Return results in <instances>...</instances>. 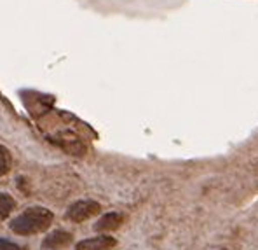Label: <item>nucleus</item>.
I'll list each match as a JSON object with an SVG mask.
<instances>
[{"label":"nucleus","instance_id":"obj_6","mask_svg":"<svg viewBox=\"0 0 258 250\" xmlns=\"http://www.w3.org/2000/svg\"><path fill=\"white\" fill-rule=\"evenodd\" d=\"M14 207H16V202L13 199V196L2 192V194H0V221L9 217L11 212L14 210Z\"/></svg>","mask_w":258,"mask_h":250},{"label":"nucleus","instance_id":"obj_8","mask_svg":"<svg viewBox=\"0 0 258 250\" xmlns=\"http://www.w3.org/2000/svg\"><path fill=\"white\" fill-rule=\"evenodd\" d=\"M0 250H25V248L20 247L18 243H14V241H9V240H4V238H0Z\"/></svg>","mask_w":258,"mask_h":250},{"label":"nucleus","instance_id":"obj_1","mask_svg":"<svg viewBox=\"0 0 258 250\" xmlns=\"http://www.w3.org/2000/svg\"><path fill=\"white\" fill-rule=\"evenodd\" d=\"M52 221H54V215L51 210L44 207H30L11 222V229L21 236H32L49 229Z\"/></svg>","mask_w":258,"mask_h":250},{"label":"nucleus","instance_id":"obj_4","mask_svg":"<svg viewBox=\"0 0 258 250\" xmlns=\"http://www.w3.org/2000/svg\"><path fill=\"white\" fill-rule=\"evenodd\" d=\"M124 222V215L119 212H108L103 217L98 219V222L94 224V231L98 233H107V231H113L117 227H120V224Z\"/></svg>","mask_w":258,"mask_h":250},{"label":"nucleus","instance_id":"obj_2","mask_svg":"<svg viewBox=\"0 0 258 250\" xmlns=\"http://www.w3.org/2000/svg\"><path fill=\"white\" fill-rule=\"evenodd\" d=\"M101 210V205L94 199H79L67 210V217L74 222H84L87 219L98 215Z\"/></svg>","mask_w":258,"mask_h":250},{"label":"nucleus","instance_id":"obj_7","mask_svg":"<svg viewBox=\"0 0 258 250\" xmlns=\"http://www.w3.org/2000/svg\"><path fill=\"white\" fill-rule=\"evenodd\" d=\"M13 168V156H11L9 149L0 145V177L7 175Z\"/></svg>","mask_w":258,"mask_h":250},{"label":"nucleus","instance_id":"obj_5","mask_svg":"<svg viewBox=\"0 0 258 250\" xmlns=\"http://www.w3.org/2000/svg\"><path fill=\"white\" fill-rule=\"evenodd\" d=\"M72 241V234L67 233V231H54V233L47 234L42 241V247L44 248H49V250H58V248H63L67 245H70Z\"/></svg>","mask_w":258,"mask_h":250},{"label":"nucleus","instance_id":"obj_9","mask_svg":"<svg viewBox=\"0 0 258 250\" xmlns=\"http://www.w3.org/2000/svg\"><path fill=\"white\" fill-rule=\"evenodd\" d=\"M222 250H227V248H222Z\"/></svg>","mask_w":258,"mask_h":250},{"label":"nucleus","instance_id":"obj_3","mask_svg":"<svg viewBox=\"0 0 258 250\" xmlns=\"http://www.w3.org/2000/svg\"><path fill=\"white\" fill-rule=\"evenodd\" d=\"M117 240L107 234H101V236H94V238H87L77 243L75 250H112L115 248Z\"/></svg>","mask_w":258,"mask_h":250}]
</instances>
